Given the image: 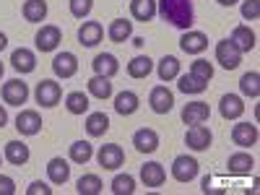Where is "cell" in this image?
Masks as SVG:
<instances>
[{"instance_id":"34","label":"cell","mask_w":260,"mask_h":195,"mask_svg":"<svg viewBox=\"0 0 260 195\" xmlns=\"http://www.w3.org/2000/svg\"><path fill=\"white\" fill-rule=\"evenodd\" d=\"M89 94L96 99H110L112 96V83L107 76H94L89 78Z\"/></svg>"},{"instance_id":"21","label":"cell","mask_w":260,"mask_h":195,"mask_svg":"<svg viewBox=\"0 0 260 195\" xmlns=\"http://www.w3.org/2000/svg\"><path fill=\"white\" fill-rule=\"evenodd\" d=\"M11 65H13L18 73H31L37 68V55L31 50H26V47H18L11 55Z\"/></svg>"},{"instance_id":"38","label":"cell","mask_w":260,"mask_h":195,"mask_svg":"<svg viewBox=\"0 0 260 195\" xmlns=\"http://www.w3.org/2000/svg\"><path fill=\"white\" fill-rule=\"evenodd\" d=\"M112 192L115 195H133L136 192V180L130 175H117L112 180Z\"/></svg>"},{"instance_id":"4","label":"cell","mask_w":260,"mask_h":195,"mask_svg":"<svg viewBox=\"0 0 260 195\" xmlns=\"http://www.w3.org/2000/svg\"><path fill=\"white\" fill-rule=\"evenodd\" d=\"M26 99H29V86L21 78H11L3 83V102L6 104L21 107V104H26Z\"/></svg>"},{"instance_id":"22","label":"cell","mask_w":260,"mask_h":195,"mask_svg":"<svg viewBox=\"0 0 260 195\" xmlns=\"http://www.w3.org/2000/svg\"><path fill=\"white\" fill-rule=\"evenodd\" d=\"M91 65H94V73H96V76H107V78L117 76V71H120V62H117V57H115V55H110V52H102V55H96Z\"/></svg>"},{"instance_id":"25","label":"cell","mask_w":260,"mask_h":195,"mask_svg":"<svg viewBox=\"0 0 260 195\" xmlns=\"http://www.w3.org/2000/svg\"><path fill=\"white\" fill-rule=\"evenodd\" d=\"M138 94L136 91H120L117 96H115V112L117 115H122V117H127V115H133L136 110H138Z\"/></svg>"},{"instance_id":"23","label":"cell","mask_w":260,"mask_h":195,"mask_svg":"<svg viewBox=\"0 0 260 195\" xmlns=\"http://www.w3.org/2000/svg\"><path fill=\"white\" fill-rule=\"evenodd\" d=\"M229 39L237 45V50H240V52H252L255 45H257V42H255V31L250 26H237Z\"/></svg>"},{"instance_id":"46","label":"cell","mask_w":260,"mask_h":195,"mask_svg":"<svg viewBox=\"0 0 260 195\" xmlns=\"http://www.w3.org/2000/svg\"><path fill=\"white\" fill-rule=\"evenodd\" d=\"M219 6H234V3H240V0H216Z\"/></svg>"},{"instance_id":"11","label":"cell","mask_w":260,"mask_h":195,"mask_svg":"<svg viewBox=\"0 0 260 195\" xmlns=\"http://www.w3.org/2000/svg\"><path fill=\"white\" fill-rule=\"evenodd\" d=\"M52 71L57 78H73L78 73V57L73 52H60L52 60Z\"/></svg>"},{"instance_id":"42","label":"cell","mask_w":260,"mask_h":195,"mask_svg":"<svg viewBox=\"0 0 260 195\" xmlns=\"http://www.w3.org/2000/svg\"><path fill=\"white\" fill-rule=\"evenodd\" d=\"M26 195H52V187H47L45 182H31L29 187H26Z\"/></svg>"},{"instance_id":"29","label":"cell","mask_w":260,"mask_h":195,"mask_svg":"<svg viewBox=\"0 0 260 195\" xmlns=\"http://www.w3.org/2000/svg\"><path fill=\"white\" fill-rule=\"evenodd\" d=\"M107 130H110V117H107L104 112H91L89 117H86V133H89L91 138L104 136Z\"/></svg>"},{"instance_id":"24","label":"cell","mask_w":260,"mask_h":195,"mask_svg":"<svg viewBox=\"0 0 260 195\" xmlns=\"http://www.w3.org/2000/svg\"><path fill=\"white\" fill-rule=\"evenodd\" d=\"M130 16L146 24L156 16V0H130Z\"/></svg>"},{"instance_id":"6","label":"cell","mask_w":260,"mask_h":195,"mask_svg":"<svg viewBox=\"0 0 260 195\" xmlns=\"http://www.w3.org/2000/svg\"><path fill=\"white\" fill-rule=\"evenodd\" d=\"M211 141H213V136H211V130L203 122L201 125H190L187 133H185V143L192 151H208L211 148Z\"/></svg>"},{"instance_id":"8","label":"cell","mask_w":260,"mask_h":195,"mask_svg":"<svg viewBox=\"0 0 260 195\" xmlns=\"http://www.w3.org/2000/svg\"><path fill=\"white\" fill-rule=\"evenodd\" d=\"M96 159H99V167H104V169H117L125 164V151L117 143H107L99 148Z\"/></svg>"},{"instance_id":"1","label":"cell","mask_w":260,"mask_h":195,"mask_svg":"<svg viewBox=\"0 0 260 195\" xmlns=\"http://www.w3.org/2000/svg\"><path fill=\"white\" fill-rule=\"evenodd\" d=\"M156 13L169 21L172 26H177L182 31H187L195 21V11H192V0H159L156 3Z\"/></svg>"},{"instance_id":"31","label":"cell","mask_w":260,"mask_h":195,"mask_svg":"<svg viewBox=\"0 0 260 195\" xmlns=\"http://www.w3.org/2000/svg\"><path fill=\"white\" fill-rule=\"evenodd\" d=\"M151 71H154V62H151V57L146 55H138L127 62V76L130 78H146Z\"/></svg>"},{"instance_id":"19","label":"cell","mask_w":260,"mask_h":195,"mask_svg":"<svg viewBox=\"0 0 260 195\" xmlns=\"http://www.w3.org/2000/svg\"><path fill=\"white\" fill-rule=\"evenodd\" d=\"M47 177H50L52 185H65V182L71 180V167H68V161L60 159V156L50 159V161H47Z\"/></svg>"},{"instance_id":"32","label":"cell","mask_w":260,"mask_h":195,"mask_svg":"<svg viewBox=\"0 0 260 195\" xmlns=\"http://www.w3.org/2000/svg\"><path fill=\"white\" fill-rule=\"evenodd\" d=\"M156 73H159L161 81H175L180 76V60L175 55H164L161 62H159V68H156Z\"/></svg>"},{"instance_id":"43","label":"cell","mask_w":260,"mask_h":195,"mask_svg":"<svg viewBox=\"0 0 260 195\" xmlns=\"http://www.w3.org/2000/svg\"><path fill=\"white\" fill-rule=\"evenodd\" d=\"M13 192H16V182H13V177L0 175V195H13Z\"/></svg>"},{"instance_id":"41","label":"cell","mask_w":260,"mask_h":195,"mask_svg":"<svg viewBox=\"0 0 260 195\" xmlns=\"http://www.w3.org/2000/svg\"><path fill=\"white\" fill-rule=\"evenodd\" d=\"M257 16H260V0H245L242 3V18L255 21Z\"/></svg>"},{"instance_id":"40","label":"cell","mask_w":260,"mask_h":195,"mask_svg":"<svg viewBox=\"0 0 260 195\" xmlns=\"http://www.w3.org/2000/svg\"><path fill=\"white\" fill-rule=\"evenodd\" d=\"M68 3H71V13L76 18H86L94 8V0H68Z\"/></svg>"},{"instance_id":"13","label":"cell","mask_w":260,"mask_h":195,"mask_svg":"<svg viewBox=\"0 0 260 195\" xmlns=\"http://www.w3.org/2000/svg\"><path fill=\"white\" fill-rule=\"evenodd\" d=\"M211 117V107L206 102H190L185 104V110H182V122L185 125H201Z\"/></svg>"},{"instance_id":"33","label":"cell","mask_w":260,"mask_h":195,"mask_svg":"<svg viewBox=\"0 0 260 195\" xmlns=\"http://www.w3.org/2000/svg\"><path fill=\"white\" fill-rule=\"evenodd\" d=\"M65 110H68L71 115L89 112V96H86L83 91H71L68 96H65Z\"/></svg>"},{"instance_id":"48","label":"cell","mask_w":260,"mask_h":195,"mask_svg":"<svg viewBox=\"0 0 260 195\" xmlns=\"http://www.w3.org/2000/svg\"><path fill=\"white\" fill-rule=\"evenodd\" d=\"M0 78H3V62H0Z\"/></svg>"},{"instance_id":"39","label":"cell","mask_w":260,"mask_h":195,"mask_svg":"<svg viewBox=\"0 0 260 195\" xmlns=\"http://www.w3.org/2000/svg\"><path fill=\"white\" fill-rule=\"evenodd\" d=\"M190 73H192V76H198V78H203V81H211V78H213V65H211L208 60L198 57V60L190 65Z\"/></svg>"},{"instance_id":"14","label":"cell","mask_w":260,"mask_h":195,"mask_svg":"<svg viewBox=\"0 0 260 195\" xmlns=\"http://www.w3.org/2000/svg\"><path fill=\"white\" fill-rule=\"evenodd\" d=\"M232 141L237 146H242V148L255 146L257 143V125H252V122H237L232 127Z\"/></svg>"},{"instance_id":"45","label":"cell","mask_w":260,"mask_h":195,"mask_svg":"<svg viewBox=\"0 0 260 195\" xmlns=\"http://www.w3.org/2000/svg\"><path fill=\"white\" fill-rule=\"evenodd\" d=\"M6 45H8V37L0 31V50H6Z\"/></svg>"},{"instance_id":"20","label":"cell","mask_w":260,"mask_h":195,"mask_svg":"<svg viewBox=\"0 0 260 195\" xmlns=\"http://www.w3.org/2000/svg\"><path fill=\"white\" fill-rule=\"evenodd\" d=\"M31 156V151L24 141H8L6 143V159L13 164V167H24Z\"/></svg>"},{"instance_id":"47","label":"cell","mask_w":260,"mask_h":195,"mask_svg":"<svg viewBox=\"0 0 260 195\" xmlns=\"http://www.w3.org/2000/svg\"><path fill=\"white\" fill-rule=\"evenodd\" d=\"M133 45H136V47H143V45H146V39H141V37H136V39H133Z\"/></svg>"},{"instance_id":"27","label":"cell","mask_w":260,"mask_h":195,"mask_svg":"<svg viewBox=\"0 0 260 195\" xmlns=\"http://www.w3.org/2000/svg\"><path fill=\"white\" fill-rule=\"evenodd\" d=\"M252 167H255V159L250 154H242V151L240 154H232L229 161H226V169L232 172V175H250Z\"/></svg>"},{"instance_id":"17","label":"cell","mask_w":260,"mask_h":195,"mask_svg":"<svg viewBox=\"0 0 260 195\" xmlns=\"http://www.w3.org/2000/svg\"><path fill=\"white\" fill-rule=\"evenodd\" d=\"M219 112L224 120H240L245 115V104L237 94H224L221 102H219Z\"/></svg>"},{"instance_id":"36","label":"cell","mask_w":260,"mask_h":195,"mask_svg":"<svg viewBox=\"0 0 260 195\" xmlns=\"http://www.w3.org/2000/svg\"><path fill=\"white\" fill-rule=\"evenodd\" d=\"M102 180H99V175H83L78 182H76V190H78V195H99L102 192Z\"/></svg>"},{"instance_id":"28","label":"cell","mask_w":260,"mask_h":195,"mask_svg":"<svg viewBox=\"0 0 260 195\" xmlns=\"http://www.w3.org/2000/svg\"><path fill=\"white\" fill-rule=\"evenodd\" d=\"M21 13H24V18L29 21V24H39V21L47 18V3L45 0H26Z\"/></svg>"},{"instance_id":"30","label":"cell","mask_w":260,"mask_h":195,"mask_svg":"<svg viewBox=\"0 0 260 195\" xmlns=\"http://www.w3.org/2000/svg\"><path fill=\"white\" fill-rule=\"evenodd\" d=\"M177 89L182 91V94H203L206 91V86H208V81H203V78H198V76H192V73H185V76H177Z\"/></svg>"},{"instance_id":"37","label":"cell","mask_w":260,"mask_h":195,"mask_svg":"<svg viewBox=\"0 0 260 195\" xmlns=\"http://www.w3.org/2000/svg\"><path fill=\"white\" fill-rule=\"evenodd\" d=\"M240 91L245 94V96H250V99H257L260 96V76L252 71V73H245L242 78H240Z\"/></svg>"},{"instance_id":"7","label":"cell","mask_w":260,"mask_h":195,"mask_svg":"<svg viewBox=\"0 0 260 195\" xmlns=\"http://www.w3.org/2000/svg\"><path fill=\"white\" fill-rule=\"evenodd\" d=\"M148 104L156 115H167L172 107H175V94H172L167 86H156V89H151V94H148Z\"/></svg>"},{"instance_id":"2","label":"cell","mask_w":260,"mask_h":195,"mask_svg":"<svg viewBox=\"0 0 260 195\" xmlns=\"http://www.w3.org/2000/svg\"><path fill=\"white\" fill-rule=\"evenodd\" d=\"M198 169H201L198 159L182 154V156H177L175 161H172V177L185 185V182H192L195 177H198Z\"/></svg>"},{"instance_id":"26","label":"cell","mask_w":260,"mask_h":195,"mask_svg":"<svg viewBox=\"0 0 260 195\" xmlns=\"http://www.w3.org/2000/svg\"><path fill=\"white\" fill-rule=\"evenodd\" d=\"M107 37H110L115 45H122V42H127L130 37H133V24L125 21V18H115L110 24V29H107Z\"/></svg>"},{"instance_id":"18","label":"cell","mask_w":260,"mask_h":195,"mask_svg":"<svg viewBox=\"0 0 260 195\" xmlns=\"http://www.w3.org/2000/svg\"><path fill=\"white\" fill-rule=\"evenodd\" d=\"M102 37H104V29H102L99 21H86V24L78 29V42L83 47H96L102 42Z\"/></svg>"},{"instance_id":"9","label":"cell","mask_w":260,"mask_h":195,"mask_svg":"<svg viewBox=\"0 0 260 195\" xmlns=\"http://www.w3.org/2000/svg\"><path fill=\"white\" fill-rule=\"evenodd\" d=\"M60 42H62V31H60L57 26H52V24L42 26V29L37 31V50H39V52H52V50H57Z\"/></svg>"},{"instance_id":"10","label":"cell","mask_w":260,"mask_h":195,"mask_svg":"<svg viewBox=\"0 0 260 195\" xmlns=\"http://www.w3.org/2000/svg\"><path fill=\"white\" fill-rule=\"evenodd\" d=\"M16 130L21 136H37L42 130V117L37 110H21L16 117Z\"/></svg>"},{"instance_id":"44","label":"cell","mask_w":260,"mask_h":195,"mask_svg":"<svg viewBox=\"0 0 260 195\" xmlns=\"http://www.w3.org/2000/svg\"><path fill=\"white\" fill-rule=\"evenodd\" d=\"M8 122V112H6V107H0V127H6Z\"/></svg>"},{"instance_id":"16","label":"cell","mask_w":260,"mask_h":195,"mask_svg":"<svg viewBox=\"0 0 260 195\" xmlns=\"http://www.w3.org/2000/svg\"><path fill=\"white\" fill-rule=\"evenodd\" d=\"M164 180H167V172L159 161H148V164L141 167V182L146 187H161Z\"/></svg>"},{"instance_id":"15","label":"cell","mask_w":260,"mask_h":195,"mask_svg":"<svg viewBox=\"0 0 260 195\" xmlns=\"http://www.w3.org/2000/svg\"><path fill=\"white\" fill-rule=\"evenodd\" d=\"M180 47H182V52H187V55H201L206 47H208V37L203 34V31H185L182 34V39H180Z\"/></svg>"},{"instance_id":"3","label":"cell","mask_w":260,"mask_h":195,"mask_svg":"<svg viewBox=\"0 0 260 195\" xmlns=\"http://www.w3.org/2000/svg\"><path fill=\"white\" fill-rule=\"evenodd\" d=\"M216 62H221V68H226V71H234L242 62V52L237 50V45L232 39H221L216 45Z\"/></svg>"},{"instance_id":"12","label":"cell","mask_w":260,"mask_h":195,"mask_svg":"<svg viewBox=\"0 0 260 195\" xmlns=\"http://www.w3.org/2000/svg\"><path fill=\"white\" fill-rule=\"evenodd\" d=\"M133 146L141 151V154H154L159 148V133L151 127H141L133 133Z\"/></svg>"},{"instance_id":"35","label":"cell","mask_w":260,"mask_h":195,"mask_svg":"<svg viewBox=\"0 0 260 195\" xmlns=\"http://www.w3.org/2000/svg\"><path fill=\"white\" fill-rule=\"evenodd\" d=\"M91 156H94V146H91L89 141H76V143L71 146V161H76V164H89Z\"/></svg>"},{"instance_id":"5","label":"cell","mask_w":260,"mask_h":195,"mask_svg":"<svg viewBox=\"0 0 260 195\" xmlns=\"http://www.w3.org/2000/svg\"><path fill=\"white\" fill-rule=\"evenodd\" d=\"M34 96H37V104H42V107H55V104L60 102V96H62V89H60L57 81L45 78V81L37 83Z\"/></svg>"}]
</instances>
